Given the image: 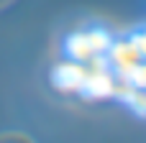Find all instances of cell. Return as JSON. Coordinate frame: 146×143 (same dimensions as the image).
Listing matches in <instances>:
<instances>
[{
  "mask_svg": "<svg viewBox=\"0 0 146 143\" xmlns=\"http://www.w3.org/2000/svg\"><path fill=\"white\" fill-rule=\"evenodd\" d=\"M0 143H31L28 138H23V136H3Z\"/></svg>",
  "mask_w": 146,
  "mask_h": 143,
  "instance_id": "6da1fadb",
  "label": "cell"
}]
</instances>
